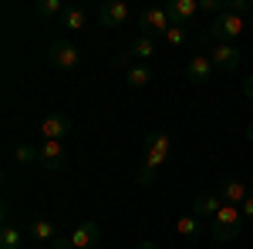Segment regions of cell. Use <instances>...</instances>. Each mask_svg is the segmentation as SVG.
Returning a JSON list of instances; mask_svg holds the SVG:
<instances>
[{
    "instance_id": "1",
    "label": "cell",
    "mask_w": 253,
    "mask_h": 249,
    "mask_svg": "<svg viewBox=\"0 0 253 249\" xmlns=\"http://www.w3.org/2000/svg\"><path fill=\"white\" fill-rule=\"evenodd\" d=\"M142 148H145V155H142V165H138V185H152L156 182V172L169 162V155H172V138L166 132H149L145 138H142Z\"/></svg>"
},
{
    "instance_id": "2",
    "label": "cell",
    "mask_w": 253,
    "mask_h": 249,
    "mask_svg": "<svg viewBox=\"0 0 253 249\" xmlns=\"http://www.w3.org/2000/svg\"><path fill=\"white\" fill-rule=\"evenodd\" d=\"M243 212L236 209V206H223V209L216 212V219H210V236H213L216 243H233L240 229H243Z\"/></svg>"
},
{
    "instance_id": "3",
    "label": "cell",
    "mask_w": 253,
    "mask_h": 249,
    "mask_svg": "<svg viewBox=\"0 0 253 249\" xmlns=\"http://www.w3.org/2000/svg\"><path fill=\"white\" fill-rule=\"evenodd\" d=\"M243 31H247V20L233 17V14H216L206 24V37L213 40V44H236V37Z\"/></svg>"
},
{
    "instance_id": "4",
    "label": "cell",
    "mask_w": 253,
    "mask_h": 249,
    "mask_svg": "<svg viewBox=\"0 0 253 249\" xmlns=\"http://www.w3.org/2000/svg\"><path fill=\"white\" fill-rule=\"evenodd\" d=\"M172 27L166 7H149L145 14H138V37H166V31Z\"/></svg>"
},
{
    "instance_id": "5",
    "label": "cell",
    "mask_w": 253,
    "mask_h": 249,
    "mask_svg": "<svg viewBox=\"0 0 253 249\" xmlns=\"http://www.w3.org/2000/svg\"><path fill=\"white\" fill-rule=\"evenodd\" d=\"M47 61L58 68L61 74H68V71H75V68L81 64V51L71 44V40L61 37V40H54V44L47 47Z\"/></svg>"
},
{
    "instance_id": "6",
    "label": "cell",
    "mask_w": 253,
    "mask_h": 249,
    "mask_svg": "<svg viewBox=\"0 0 253 249\" xmlns=\"http://www.w3.org/2000/svg\"><path fill=\"white\" fill-rule=\"evenodd\" d=\"M156 58V40L152 37H135L122 54L115 58V64H122L125 71L132 68V64H149V61Z\"/></svg>"
},
{
    "instance_id": "7",
    "label": "cell",
    "mask_w": 253,
    "mask_h": 249,
    "mask_svg": "<svg viewBox=\"0 0 253 249\" xmlns=\"http://www.w3.org/2000/svg\"><path fill=\"white\" fill-rule=\"evenodd\" d=\"M210 61H213L216 71H236L240 64H243V51H240V44H213L210 47Z\"/></svg>"
},
{
    "instance_id": "8",
    "label": "cell",
    "mask_w": 253,
    "mask_h": 249,
    "mask_svg": "<svg viewBox=\"0 0 253 249\" xmlns=\"http://www.w3.org/2000/svg\"><path fill=\"white\" fill-rule=\"evenodd\" d=\"M38 152H41V162H38V165L44 169V172H51V175H58L61 169H64V162H68L64 142H41Z\"/></svg>"
},
{
    "instance_id": "9",
    "label": "cell",
    "mask_w": 253,
    "mask_h": 249,
    "mask_svg": "<svg viewBox=\"0 0 253 249\" xmlns=\"http://www.w3.org/2000/svg\"><path fill=\"white\" fill-rule=\"evenodd\" d=\"M41 135H44V142H64L71 135V118L64 111H51L41 121Z\"/></svg>"
},
{
    "instance_id": "10",
    "label": "cell",
    "mask_w": 253,
    "mask_h": 249,
    "mask_svg": "<svg viewBox=\"0 0 253 249\" xmlns=\"http://www.w3.org/2000/svg\"><path fill=\"white\" fill-rule=\"evenodd\" d=\"M95 243H101V226L95 219H81L75 232H71V246L75 249H91Z\"/></svg>"
},
{
    "instance_id": "11",
    "label": "cell",
    "mask_w": 253,
    "mask_h": 249,
    "mask_svg": "<svg viewBox=\"0 0 253 249\" xmlns=\"http://www.w3.org/2000/svg\"><path fill=\"white\" fill-rule=\"evenodd\" d=\"M98 24L101 27H122V24H128V3H122V0H108V3H101V10H98Z\"/></svg>"
},
{
    "instance_id": "12",
    "label": "cell",
    "mask_w": 253,
    "mask_h": 249,
    "mask_svg": "<svg viewBox=\"0 0 253 249\" xmlns=\"http://www.w3.org/2000/svg\"><path fill=\"white\" fill-rule=\"evenodd\" d=\"M213 61H210V54H193L189 58V64H186V81L189 84H206L210 77H213Z\"/></svg>"
},
{
    "instance_id": "13",
    "label": "cell",
    "mask_w": 253,
    "mask_h": 249,
    "mask_svg": "<svg viewBox=\"0 0 253 249\" xmlns=\"http://www.w3.org/2000/svg\"><path fill=\"white\" fill-rule=\"evenodd\" d=\"M166 10H169V20H172V24H182V27H186V24L199 14V0H172Z\"/></svg>"
},
{
    "instance_id": "14",
    "label": "cell",
    "mask_w": 253,
    "mask_h": 249,
    "mask_svg": "<svg viewBox=\"0 0 253 249\" xmlns=\"http://www.w3.org/2000/svg\"><path fill=\"white\" fill-rule=\"evenodd\" d=\"M226 202L219 199V192H206V195H199L193 202V215H199V219H216V212L223 209Z\"/></svg>"
},
{
    "instance_id": "15",
    "label": "cell",
    "mask_w": 253,
    "mask_h": 249,
    "mask_svg": "<svg viewBox=\"0 0 253 249\" xmlns=\"http://www.w3.org/2000/svg\"><path fill=\"white\" fill-rule=\"evenodd\" d=\"M24 246V236H20L17 222L7 215V209H3V226H0V249H20Z\"/></svg>"
},
{
    "instance_id": "16",
    "label": "cell",
    "mask_w": 253,
    "mask_h": 249,
    "mask_svg": "<svg viewBox=\"0 0 253 249\" xmlns=\"http://www.w3.org/2000/svg\"><path fill=\"white\" fill-rule=\"evenodd\" d=\"M247 195H250L247 185H243V182H236V178H230V182H223V185H219V199H223L226 206H236V209H240V206L247 202Z\"/></svg>"
},
{
    "instance_id": "17",
    "label": "cell",
    "mask_w": 253,
    "mask_h": 249,
    "mask_svg": "<svg viewBox=\"0 0 253 249\" xmlns=\"http://www.w3.org/2000/svg\"><path fill=\"white\" fill-rule=\"evenodd\" d=\"M125 81H128V88H149L156 81V71H152V64H132L125 71Z\"/></svg>"
},
{
    "instance_id": "18",
    "label": "cell",
    "mask_w": 253,
    "mask_h": 249,
    "mask_svg": "<svg viewBox=\"0 0 253 249\" xmlns=\"http://www.w3.org/2000/svg\"><path fill=\"white\" fill-rule=\"evenodd\" d=\"M31 239H34V243H54V239H58L54 222H51V219H34V222H31Z\"/></svg>"
},
{
    "instance_id": "19",
    "label": "cell",
    "mask_w": 253,
    "mask_h": 249,
    "mask_svg": "<svg viewBox=\"0 0 253 249\" xmlns=\"http://www.w3.org/2000/svg\"><path fill=\"white\" fill-rule=\"evenodd\" d=\"M14 162H17L20 169H31V165H38V162H41V152L34 148V145L20 142L17 148H14Z\"/></svg>"
},
{
    "instance_id": "20",
    "label": "cell",
    "mask_w": 253,
    "mask_h": 249,
    "mask_svg": "<svg viewBox=\"0 0 253 249\" xmlns=\"http://www.w3.org/2000/svg\"><path fill=\"white\" fill-rule=\"evenodd\" d=\"M84 20H88V14H84L81 7H68V10L61 14V27H64V31H75V34H78L81 27H84Z\"/></svg>"
},
{
    "instance_id": "21",
    "label": "cell",
    "mask_w": 253,
    "mask_h": 249,
    "mask_svg": "<svg viewBox=\"0 0 253 249\" xmlns=\"http://www.w3.org/2000/svg\"><path fill=\"white\" fill-rule=\"evenodd\" d=\"M64 10H68V7H64V0H38V3H34V14H38V17H58L61 20V14H64Z\"/></svg>"
},
{
    "instance_id": "22",
    "label": "cell",
    "mask_w": 253,
    "mask_h": 249,
    "mask_svg": "<svg viewBox=\"0 0 253 249\" xmlns=\"http://www.w3.org/2000/svg\"><path fill=\"white\" fill-rule=\"evenodd\" d=\"M175 232H179L182 239H196V236L203 232V226H199V215H182V219L175 222Z\"/></svg>"
},
{
    "instance_id": "23",
    "label": "cell",
    "mask_w": 253,
    "mask_h": 249,
    "mask_svg": "<svg viewBox=\"0 0 253 249\" xmlns=\"http://www.w3.org/2000/svg\"><path fill=\"white\" fill-rule=\"evenodd\" d=\"M166 44H172V47H182V44H186V27H182V24H172V27L166 31Z\"/></svg>"
},
{
    "instance_id": "24",
    "label": "cell",
    "mask_w": 253,
    "mask_h": 249,
    "mask_svg": "<svg viewBox=\"0 0 253 249\" xmlns=\"http://www.w3.org/2000/svg\"><path fill=\"white\" fill-rule=\"evenodd\" d=\"M240 212H243V219H253V195H247V202L240 206Z\"/></svg>"
},
{
    "instance_id": "25",
    "label": "cell",
    "mask_w": 253,
    "mask_h": 249,
    "mask_svg": "<svg viewBox=\"0 0 253 249\" xmlns=\"http://www.w3.org/2000/svg\"><path fill=\"white\" fill-rule=\"evenodd\" d=\"M51 249H75V246H71V239H61V236H58V239L51 243Z\"/></svg>"
},
{
    "instance_id": "26",
    "label": "cell",
    "mask_w": 253,
    "mask_h": 249,
    "mask_svg": "<svg viewBox=\"0 0 253 249\" xmlns=\"http://www.w3.org/2000/svg\"><path fill=\"white\" fill-rule=\"evenodd\" d=\"M243 95H247V98H250V101H253V74L247 77V81H243Z\"/></svg>"
},
{
    "instance_id": "27",
    "label": "cell",
    "mask_w": 253,
    "mask_h": 249,
    "mask_svg": "<svg viewBox=\"0 0 253 249\" xmlns=\"http://www.w3.org/2000/svg\"><path fill=\"white\" fill-rule=\"evenodd\" d=\"M132 249H159V246H156V243H152V239H142V243H135V246H132Z\"/></svg>"
},
{
    "instance_id": "28",
    "label": "cell",
    "mask_w": 253,
    "mask_h": 249,
    "mask_svg": "<svg viewBox=\"0 0 253 249\" xmlns=\"http://www.w3.org/2000/svg\"><path fill=\"white\" fill-rule=\"evenodd\" d=\"M243 135H247V142L253 145V125H247V132H243Z\"/></svg>"
},
{
    "instance_id": "29",
    "label": "cell",
    "mask_w": 253,
    "mask_h": 249,
    "mask_svg": "<svg viewBox=\"0 0 253 249\" xmlns=\"http://www.w3.org/2000/svg\"><path fill=\"white\" fill-rule=\"evenodd\" d=\"M247 27H253V10H250V17H247Z\"/></svg>"
}]
</instances>
